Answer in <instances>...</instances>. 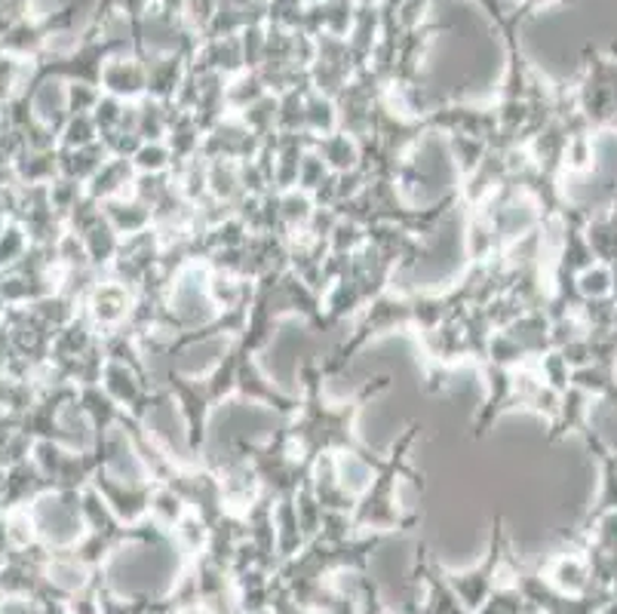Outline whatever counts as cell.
I'll return each instance as SVG.
<instances>
[{
    "label": "cell",
    "instance_id": "6da1fadb",
    "mask_svg": "<svg viewBox=\"0 0 617 614\" xmlns=\"http://www.w3.org/2000/svg\"><path fill=\"white\" fill-rule=\"evenodd\" d=\"M133 308H136V289H129L114 277L98 280L93 292L83 299V314L90 316L98 335H114V332L126 329Z\"/></svg>",
    "mask_w": 617,
    "mask_h": 614
},
{
    "label": "cell",
    "instance_id": "277c9868",
    "mask_svg": "<svg viewBox=\"0 0 617 614\" xmlns=\"http://www.w3.org/2000/svg\"><path fill=\"white\" fill-rule=\"evenodd\" d=\"M98 86L114 98H124V102H133V98L145 96L148 90V71L138 69L126 59H111L108 65L102 69V81Z\"/></svg>",
    "mask_w": 617,
    "mask_h": 614
},
{
    "label": "cell",
    "instance_id": "52a82bcc",
    "mask_svg": "<svg viewBox=\"0 0 617 614\" xmlns=\"http://www.w3.org/2000/svg\"><path fill=\"white\" fill-rule=\"evenodd\" d=\"M13 173L19 185L38 188V185H50L59 178V148L53 150H34L22 148L19 157L13 160Z\"/></svg>",
    "mask_w": 617,
    "mask_h": 614
},
{
    "label": "cell",
    "instance_id": "30bf717a",
    "mask_svg": "<svg viewBox=\"0 0 617 614\" xmlns=\"http://www.w3.org/2000/svg\"><path fill=\"white\" fill-rule=\"evenodd\" d=\"M98 126L93 114H71L65 126L59 129V148H86L98 142Z\"/></svg>",
    "mask_w": 617,
    "mask_h": 614
},
{
    "label": "cell",
    "instance_id": "7a4b0ae2",
    "mask_svg": "<svg viewBox=\"0 0 617 614\" xmlns=\"http://www.w3.org/2000/svg\"><path fill=\"white\" fill-rule=\"evenodd\" d=\"M136 176V166H133L129 157H111L108 164L86 181V197H93L96 204H108L114 197H126V194H133Z\"/></svg>",
    "mask_w": 617,
    "mask_h": 614
},
{
    "label": "cell",
    "instance_id": "3957f363",
    "mask_svg": "<svg viewBox=\"0 0 617 614\" xmlns=\"http://www.w3.org/2000/svg\"><path fill=\"white\" fill-rule=\"evenodd\" d=\"M102 212L114 231L121 237H136V233H145L154 228V209L145 206L138 197L126 194V197H114L108 204H102Z\"/></svg>",
    "mask_w": 617,
    "mask_h": 614
},
{
    "label": "cell",
    "instance_id": "5b68a950",
    "mask_svg": "<svg viewBox=\"0 0 617 614\" xmlns=\"http://www.w3.org/2000/svg\"><path fill=\"white\" fill-rule=\"evenodd\" d=\"M108 160L111 150L105 148L102 138L96 145H86V148H59V176L74 178V181L86 185Z\"/></svg>",
    "mask_w": 617,
    "mask_h": 614
},
{
    "label": "cell",
    "instance_id": "8992f818",
    "mask_svg": "<svg viewBox=\"0 0 617 614\" xmlns=\"http://www.w3.org/2000/svg\"><path fill=\"white\" fill-rule=\"evenodd\" d=\"M314 150L326 160L332 173H351L363 164V142L351 133H332V136H323L314 142Z\"/></svg>",
    "mask_w": 617,
    "mask_h": 614
},
{
    "label": "cell",
    "instance_id": "9c48e42d",
    "mask_svg": "<svg viewBox=\"0 0 617 614\" xmlns=\"http://www.w3.org/2000/svg\"><path fill=\"white\" fill-rule=\"evenodd\" d=\"M575 287L584 301L611 299V292H615V273H611V268L605 261H593L590 268H584V271L577 273Z\"/></svg>",
    "mask_w": 617,
    "mask_h": 614
},
{
    "label": "cell",
    "instance_id": "4fadbf2b",
    "mask_svg": "<svg viewBox=\"0 0 617 614\" xmlns=\"http://www.w3.org/2000/svg\"><path fill=\"white\" fill-rule=\"evenodd\" d=\"M330 176L332 169L326 166V160H323L314 148L307 150V154L302 157V166H299V188L314 197V194L320 191V185H323Z\"/></svg>",
    "mask_w": 617,
    "mask_h": 614
},
{
    "label": "cell",
    "instance_id": "5bb4252c",
    "mask_svg": "<svg viewBox=\"0 0 617 614\" xmlns=\"http://www.w3.org/2000/svg\"><path fill=\"white\" fill-rule=\"evenodd\" d=\"M102 96L105 93L98 90V83L69 81V114H93Z\"/></svg>",
    "mask_w": 617,
    "mask_h": 614
},
{
    "label": "cell",
    "instance_id": "ba28073f",
    "mask_svg": "<svg viewBox=\"0 0 617 614\" xmlns=\"http://www.w3.org/2000/svg\"><path fill=\"white\" fill-rule=\"evenodd\" d=\"M587 581H590V569H587V562L577 560V556H560L553 562V569H550V584L563 590V593H572V596L584 593Z\"/></svg>",
    "mask_w": 617,
    "mask_h": 614
},
{
    "label": "cell",
    "instance_id": "8fae6325",
    "mask_svg": "<svg viewBox=\"0 0 617 614\" xmlns=\"http://www.w3.org/2000/svg\"><path fill=\"white\" fill-rule=\"evenodd\" d=\"M129 160L136 166V173H172L176 166L172 148L166 142H142Z\"/></svg>",
    "mask_w": 617,
    "mask_h": 614
},
{
    "label": "cell",
    "instance_id": "7c38bea8",
    "mask_svg": "<svg viewBox=\"0 0 617 614\" xmlns=\"http://www.w3.org/2000/svg\"><path fill=\"white\" fill-rule=\"evenodd\" d=\"M28 249H31V237L28 231L19 225V221H10L7 231L0 233V271L13 268L19 261L25 259Z\"/></svg>",
    "mask_w": 617,
    "mask_h": 614
}]
</instances>
